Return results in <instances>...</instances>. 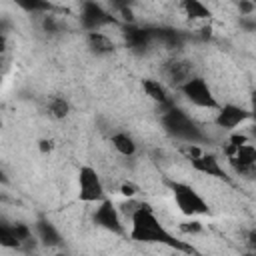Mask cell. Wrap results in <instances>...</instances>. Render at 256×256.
Here are the masks:
<instances>
[{"label": "cell", "mask_w": 256, "mask_h": 256, "mask_svg": "<svg viewBox=\"0 0 256 256\" xmlns=\"http://www.w3.org/2000/svg\"><path fill=\"white\" fill-rule=\"evenodd\" d=\"M80 24H82V28L86 32H92V30H102L104 26L116 24V18L100 2H96V0H82Z\"/></svg>", "instance_id": "obj_8"}, {"label": "cell", "mask_w": 256, "mask_h": 256, "mask_svg": "<svg viewBox=\"0 0 256 256\" xmlns=\"http://www.w3.org/2000/svg\"><path fill=\"white\" fill-rule=\"evenodd\" d=\"M184 154H186V158L190 160L192 168L198 170L200 174L212 176V178H218V180H224V182H230V176H228V172L220 166V160H218L214 154L204 152V150L200 148V144H186Z\"/></svg>", "instance_id": "obj_5"}, {"label": "cell", "mask_w": 256, "mask_h": 256, "mask_svg": "<svg viewBox=\"0 0 256 256\" xmlns=\"http://www.w3.org/2000/svg\"><path fill=\"white\" fill-rule=\"evenodd\" d=\"M224 154L228 158V164L238 176L252 178L256 172V150L248 142H228L224 148Z\"/></svg>", "instance_id": "obj_4"}, {"label": "cell", "mask_w": 256, "mask_h": 256, "mask_svg": "<svg viewBox=\"0 0 256 256\" xmlns=\"http://www.w3.org/2000/svg\"><path fill=\"white\" fill-rule=\"evenodd\" d=\"M48 112H50L52 118L62 120V118H66L70 114V102L66 98H62V96H52L48 100Z\"/></svg>", "instance_id": "obj_21"}, {"label": "cell", "mask_w": 256, "mask_h": 256, "mask_svg": "<svg viewBox=\"0 0 256 256\" xmlns=\"http://www.w3.org/2000/svg\"><path fill=\"white\" fill-rule=\"evenodd\" d=\"M172 196H174V202L178 206V210L188 216V218H196V216H206L210 214V206L208 202L200 196V192L196 188H192L190 184L186 182H176V180H168L166 182Z\"/></svg>", "instance_id": "obj_3"}, {"label": "cell", "mask_w": 256, "mask_h": 256, "mask_svg": "<svg viewBox=\"0 0 256 256\" xmlns=\"http://www.w3.org/2000/svg\"><path fill=\"white\" fill-rule=\"evenodd\" d=\"M120 194H122L124 198H134V196L138 194V186L132 184V182H124V184L120 186Z\"/></svg>", "instance_id": "obj_24"}, {"label": "cell", "mask_w": 256, "mask_h": 256, "mask_svg": "<svg viewBox=\"0 0 256 256\" xmlns=\"http://www.w3.org/2000/svg\"><path fill=\"white\" fill-rule=\"evenodd\" d=\"M108 2L116 12H122L124 8H132V4H134V0H108Z\"/></svg>", "instance_id": "obj_26"}, {"label": "cell", "mask_w": 256, "mask_h": 256, "mask_svg": "<svg viewBox=\"0 0 256 256\" xmlns=\"http://www.w3.org/2000/svg\"><path fill=\"white\" fill-rule=\"evenodd\" d=\"M0 124H2V122H0Z\"/></svg>", "instance_id": "obj_29"}, {"label": "cell", "mask_w": 256, "mask_h": 256, "mask_svg": "<svg viewBox=\"0 0 256 256\" xmlns=\"http://www.w3.org/2000/svg\"><path fill=\"white\" fill-rule=\"evenodd\" d=\"M38 148H40L42 152H50V150L54 148V144H52V140H46V138H44V140L38 142Z\"/></svg>", "instance_id": "obj_27"}, {"label": "cell", "mask_w": 256, "mask_h": 256, "mask_svg": "<svg viewBox=\"0 0 256 256\" xmlns=\"http://www.w3.org/2000/svg\"><path fill=\"white\" fill-rule=\"evenodd\" d=\"M0 246L10 248V250H22L20 240L16 236V228L14 222H8L4 218H0Z\"/></svg>", "instance_id": "obj_17"}, {"label": "cell", "mask_w": 256, "mask_h": 256, "mask_svg": "<svg viewBox=\"0 0 256 256\" xmlns=\"http://www.w3.org/2000/svg\"><path fill=\"white\" fill-rule=\"evenodd\" d=\"M34 232H36L38 242H42L44 246H60V244H62L60 232H58L56 226H54L50 220H46V218H38V220H36Z\"/></svg>", "instance_id": "obj_14"}, {"label": "cell", "mask_w": 256, "mask_h": 256, "mask_svg": "<svg viewBox=\"0 0 256 256\" xmlns=\"http://www.w3.org/2000/svg\"><path fill=\"white\" fill-rule=\"evenodd\" d=\"M130 238L136 242H144V244H162V246H168L172 250L186 252V254L196 252L192 244H186L184 240H178L176 236H172L162 226L152 206L146 202H140L136 212L130 216Z\"/></svg>", "instance_id": "obj_1"}, {"label": "cell", "mask_w": 256, "mask_h": 256, "mask_svg": "<svg viewBox=\"0 0 256 256\" xmlns=\"http://www.w3.org/2000/svg\"><path fill=\"white\" fill-rule=\"evenodd\" d=\"M18 8H22L24 12L30 14H46L52 12V4L48 0H12Z\"/></svg>", "instance_id": "obj_20"}, {"label": "cell", "mask_w": 256, "mask_h": 256, "mask_svg": "<svg viewBox=\"0 0 256 256\" xmlns=\"http://www.w3.org/2000/svg\"><path fill=\"white\" fill-rule=\"evenodd\" d=\"M182 10L192 20H208L210 18V8L202 0H182Z\"/></svg>", "instance_id": "obj_19"}, {"label": "cell", "mask_w": 256, "mask_h": 256, "mask_svg": "<svg viewBox=\"0 0 256 256\" xmlns=\"http://www.w3.org/2000/svg\"><path fill=\"white\" fill-rule=\"evenodd\" d=\"M86 44H88V48H90L96 56L112 54L114 48H116V44L110 40V36L104 34V32H100V30H92V32H88V36H86Z\"/></svg>", "instance_id": "obj_15"}, {"label": "cell", "mask_w": 256, "mask_h": 256, "mask_svg": "<svg viewBox=\"0 0 256 256\" xmlns=\"http://www.w3.org/2000/svg\"><path fill=\"white\" fill-rule=\"evenodd\" d=\"M122 36H124L126 46H128L132 52H136V54L146 52V50L152 46V42H154L152 28H148V26L142 28V26H136L134 22H132V24H126V26L122 28Z\"/></svg>", "instance_id": "obj_11"}, {"label": "cell", "mask_w": 256, "mask_h": 256, "mask_svg": "<svg viewBox=\"0 0 256 256\" xmlns=\"http://www.w3.org/2000/svg\"><path fill=\"white\" fill-rule=\"evenodd\" d=\"M240 16H252L254 14V0H238Z\"/></svg>", "instance_id": "obj_25"}, {"label": "cell", "mask_w": 256, "mask_h": 256, "mask_svg": "<svg viewBox=\"0 0 256 256\" xmlns=\"http://www.w3.org/2000/svg\"><path fill=\"white\" fill-rule=\"evenodd\" d=\"M160 124L164 128V132L180 142L186 144H204L208 140V134L182 110L176 108L174 104H170L168 108L162 110L160 116Z\"/></svg>", "instance_id": "obj_2"}, {"label": "cell", "mask_w": 256, "mask_h": 256, "mask_svg": "<svg viewBox=\"0 0 256 256\" xmlns=\"http://www.w3.org/2000/svg\"><path fill=\"white\" fill-rule=\"evenodd\" d=\"M0 184H8V176H6V172L0 168Z\"/></svg>", "instance_id": "obj_28"}, {"label": "cell", "mask_w": 256, "mask_h": 256, "mask_svg": "<svg viewBox=\"0 0 256 256\" xmlns=\"http://www.w3.org/2000/svg\"><path fill=\"white\" fill-rule=\"evenodd\" d=\"M250 110H246L244 106H238V104H224V106H218L216 108V118H214V124L222 130H236L238 126H242L246 120H250Z\"/></svg>", "instance_id": "obj_10"}, {"label": "cell", "mask_w": 256, "mask_h": 256, "mask_svg": "<svg viewBox=\"0 0 256 256\" xmlns=\"http://www.w3.org/2000/svg\"><path fill=\"white\" fill-rule=\"evenodd\" d=\"M180 230H182L184 234H198V232H202V224H200L198 220L190 218V220H186V222L180 224Z\"/></svg>", "instance_id": "obj_23"}, {"label": "cell", "mask_w": 256, "mask_h": 256, "mask_svg": "<svg viewBox=\"0 0 256 256\" xmlns=\"http://www.w3.org/2000/svg\"><path fill=\"white\" fill-rule=\"evenodd\" d=\"M178 90L182 92V96H184L190 104H194V106H198V108L216 110V108L220 106V102L216 100L212 88L208 86V82H206L202 76H196V74H194V76L188 78Z\"/></svg>", "instance_id": "obj_6"}, {"label": "cell", "mask_w": 256, "mask_h": 256, "mask_svg": "<svg viewBox=\"0 0 256 256\" xmlns=\"http://www.w3.org/2000/svg\"><path fill=\"white\" fill-rule=\"evenodd\" d=\"M194 76V66L192 62L188 60H182V58H176V60H170L166 62L164 66V78H166V84L168 86H174V88H180L188 78Z\"/></svg>", "instance_id": "obj_12"}, {"label": "cell", "mask_w": 256, "mask_h": 256, "mask_svg": "<svg viewBox=\"0 0 256 256\" xmlns=\"http://www.w3.org/2000/svg\"><path fill=\"white\" fill-rule=\"evenodd\" d=\"M152 36H154V42H160L168 50L182 48L184 44V34L174 28H152Z\"/></svg>", "instance_id": "obj_16"}, {"label": "cell", "mask_w": 256, "mask_h": 256, "mask_svg": "<svg viewBox=\"0 0 256 256\" xmlns=\"http://www.w3.org/2000/svg\"><path fill=\"white\" fill-rule=\"evenodd\" d=\"M142 90H144V94H146L152 102L160 104L162 110L168 108V106L172 104L168 86H166L162 80H156V78H144V80H142Z\"/></svg>", "instance_id": "obj_13"}, {"label": "cell", "mask_w": 256, "mask_h": 256, "mask_svg": "<svg viewBox=\"0 0 256 256\" xmlns=\"http://www.w3.org/2000/svg\"><path fill=\"white\" fill-rule=\"evenodd\" d=\"M110 142H112L114 150H116L120 156H134V154H136V142H134V138H132L130 134H126V132H116V134H112Z\"/></svg>", "instance_id": "obj_18"}, {"label": "cell", "mask_w": 256, "mask_h": 256, "mask_svg": "<svg viewBox=\"0 0 256 256\" xmlns=\"http://www.w3.org/2000/svg\"><path fill=\"white\" fill-rule=\"evenodd\" d=\"M42 28H44V32H50V34H58V32L62 30V24H60V20H58L54 14L46 12V14L42 16Z\"/></svg>", "instance_id": "obj_22"}, {"label": "cell", "mask_w": 256, "mask_h": 256, "mask_svg": "<svg viewBox=\"0 0 256 256\" xmlns=\"http://www.w3.org/2000/svg\"><path fill=\"white\" fill-rule=\"evenodd\" d=\"M78 196L82 202H100L106 198L104 184L92 166H82L78 170Z\"/></svg>", "instance_id": "obj_9"}, {"label": "cell", "mask_w": 256, "mask_h": 256, "mask_svg": "<svg viewBox=\"0 0 256 256\" xmlns=\"http://www.w3.org/2000/svg\"><path fill=\"white\" fill-rule=\"evenodd\" d=\"M96 204L98 206H96V210L92 214V222L98 228H102V230H106L110 234H118V236L124 234L126 228H124V220H122V214H120L118 206L108 198H102Z\"/></svg>", "instance_id": "obj_7"}]
</instances>
